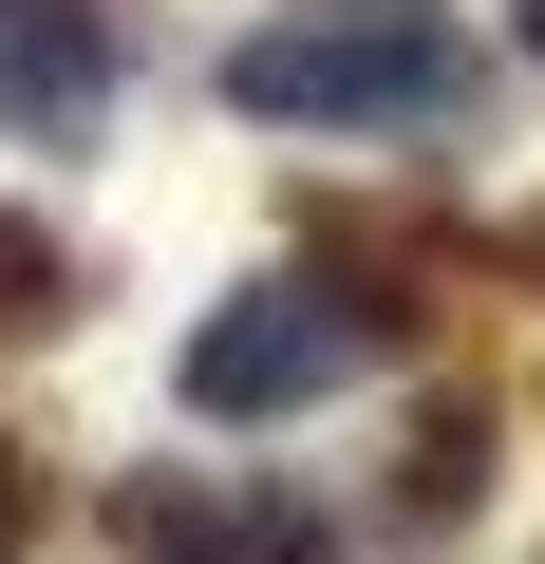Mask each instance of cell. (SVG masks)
Returning <instances> with one entry per match:
<instances>
[{
  "mask_svg": "<svg viewBox=\"0 0 545 564\" xmlns=\"http://www.w3.org/2000/svg\"><path fill=\"white\" fill-rule=\"evenodd\" d=\"M57 321H76V245L39 207H0V339H57Z\"/></svg>",
  "mask_w": 545,
  "mask_h": 564,
  "instance_id": "cell-5",
  "label": "cell"
},
{
  "mask_svg": "<svg viewBox=\"0 0 545 564\" xmlns=\"http://www.w3.org/2000/svg\"><path fill=\"white\" fill-rule=\"evenodd\" d=\"M95 95H113V39L76 0H0V132H95Z\"/></svg>",
  "mask_w": 545,
  "mask_h": 564,
  "instance_id": "cell-4",
  "label": "cell"
},
{
  "mask_svg": "<svg viewBox=\"0 0 545 564\" xmlns=\"http://www.w3.org/2000/svg\"><path fill=\"white\" fill-rule=\"evenodd\" d=\"M113 527H132V564H320V527L283 489H132Z\"/></svg>",
  "mask_w": 545,
  "mask_h": 564,
  "instance_id": "cell-3",
  "label": "cell"
},
{
  "mask_svg": "<svg viewBox=\"0 0 545 564\" xmlns=\"http://www.w3.org/2000/svg\"><path fill=\"white\" fill-rule=\"evenodd\" d=\"M20 508H39V489H20V433H0V545H20Z\"/></svg>",
  "mask_w": 545,
  "mask_h": 564,
  "instance_id": "cell-7",
  "label": "cell"
},
{
  "mask_svg": "<svg viewBox=\"0 0 545 564\" xmlns=\"http://www.w3.org/2000/svg\"><path fill=\"white\" fill-rule=\"evenodd\" d=\"M470 489H489V414H433V433H414V489H395V527L433 545V527H451Z\"/></svg>",
  "mask_w": 545,
  "mask_h": 564,
  "instance_id": "cell-6",
  "label": "cell"
},
{
  "mask_svg": "<svg viewBox=\"0 0 545 564\" xmlns=\"http://www.w3.org/2000/svg\"><path fill=\"white\" fill-rule=\"evenodd\" d=\"M377 358V321L339 302V282H244L226 321H188V414H226V433H263V414H320L339 377Z\"/></svg>",
  "mask_w": 545,
  "mask_h": 564,
  "instance_id": "cell-2",
  "label": "cell"
},
{
  "mask_svg": "<svg viewBox=\"0 0 545 564\" xmlns=\"http://www.w3.org/2000/svg\"><path fill=\"white\" fill-rule=\"evenodd\" d=\"M226 113H283V132H451L470 113V39L414 20V0H358V20H263L226 57Z\"/></svg>",
  "mask_w": 545,
  "mask_h": 564,
  "instance_id": "cell-1",
  "label": "cell"
},
{
  "mask_svg": "<svg viewBox=\"0 0 545 564\" xmlns=\"http://www.w3.org/2000/svg\"><path fill=\"white\" fill-rule=\"evenodd\" d=\"M508 20H526V57H545V0H508Z\"/></svg>",
  "mask_w": 545,
  "mask_h": 564,
  "instance_id": "cell-8",
  "label": "cell"
}]
</instances>
